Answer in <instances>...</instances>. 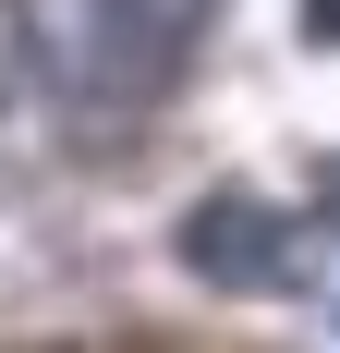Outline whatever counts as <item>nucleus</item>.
Instances as JSON below:
<instances>
[{
    "mask_svg": "<svg viewBox=\"0 0 340 353\" xmlns=\"http://www.w3.org/2000/svg\"><path fill=\"white\" fill-rule=\"evenodd\" d=\"M304 37H316V49H340V0H304Z\"/></svg>",
    "mask_w": 340,
    "mask_h": 353,
    "instance_id": "7ed1b4c3",
    "label": "nucleus"
},
{
    "mask_svg": "<svg viewBox=\"0 0 340 353\" xmlns=\"http://www.w3.org/2000/svg\"><path fill=\"white\" fill-rule=\"evenodd\" d=\"M182 268H195L206 292H292L316 268V219L268 208V195H206V208H182Z\"/></svg>",
    "mask_w": 340,
    "mask_h": 353,
    "instance_id": "f03ea898",
    "label": "nucleus"
},
{
    "mask_svg": "<svg viewBox=\"0 0 340 353\" xmlns=\"http://www.w3.org/2000/svg\"><path fill=\"white\" fill-rule=\"evenodd\" d=\"M219 0H12V49H25L36 98L85 122V134H122L146 110L182 98L195 73V37Z\"/></svg>",
    "mask_w": 340,
    "mask_h": 353,
    "instance_id": "f257e3e1",
    "label": "nucleus"
}]
</instances>
